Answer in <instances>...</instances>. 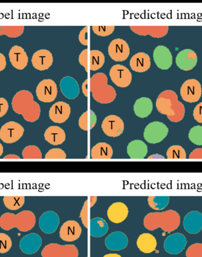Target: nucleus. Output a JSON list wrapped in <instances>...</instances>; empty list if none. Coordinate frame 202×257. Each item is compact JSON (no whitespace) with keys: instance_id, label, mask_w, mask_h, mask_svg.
Instances as JSON below:
<instances>
[{"instance_id":"19","label":"nucleus","mask_w":202,"mask_h":257,"mask_svg":"<svg viewBox=\"0 0 202 257\" xmlns=\"http://www.w3.org/2000/svg\"><path fill=\"white\" fill-rule=\"evenodd\" d=\"M53 57L48 50L41 49L33 54L32 58V65L36 70H48L52 66Z\"/></svg>"},{"instance_id":"41","label":"nucleus","mask_w":202,"mask_h":257,"mask_svg":"<svg viewBox=\"0 0 202 257\" xmlns=\"http://www.w3.org/2000/svg\"><path fill=\"white\" fill-rule=\"evenodd\" d=\"M0 227L5 231L16 228V215L6 212L0 217Z\"/></svg>"},{"instance_id":"31","label":"nucleus","mask_w":202,"mask_h":257,"mask_svg":"<svg viewBox=\"0 0 202 257\" xmlns=\"http://www.w3.org/2000/svg\"><path fill=\"white\" fill-rule=\"evenodd\" d=\"M60 89L63 95L69 99H75L79 93L78 84L70 77H66L61 80Z\"/></svg>"},{"instance_id":"11","label":"nucleus","mask_w":202,"mask_h":257,"mask_svg":"<svg viewBox=\"0 0 202 257\" xmlns=\"http://www.w3.org/2000/svg\"><path fill=\"white\" fill-rule=\"evenodd\" d=\"M110 76L113 82L118 87L126 88L132 82V74L126 66L116 64L111 67Z\"/></svg>"},{"instance_id":"56","label":"nucleus","mask_w":202,"mask_h":257,"mask_svg":"<svg viewBox=\"0 0 202 257\" xmlns=\"http://www.w3.org/2000/svg\"><path fill=\"white\" fill-rule=\"evenodd\" d=\"M4 159H5V160H6V159L11 160V159H20V158L19 156H17L16 155L11 154L6 155V156L4 157Z\"/></svg>"},{"instance_id":"49","label":"nucleus","mask_w":202,"mask_h":257,"mask_svg":"<svg viewBox=\"0 0 202 257\" xmlns=\"http://www.w3.org/2000/svg\"><path fill=\"white\" fill-rule=\"evenodd\" d=\"M89 49H86L83 50L81 53H80L79 56V62L80 65L82 66L85 68L87 73L89 72L88 69V55Z\"/></svg>"},{"instance_id":"1","label":"nucleus","mask_w":202,"mask_h":257,"mask_svg":"<svg viewBox=\"0 0 202 257\" xmlns=\"http://www.w3.org/2000/svg\"><path fill=\"white\" fill-rule=\"evenodd\" d=\"M156 106L159 112L166 115L172 122H179L184 118V106L178 100L177 94L173 90H167L161 92L157 97Z\"/></svg>"},{"instance_id":"13","label":"nucleus","mask_w":202,"mask_h":257,"mask_svg":"<svg viewBox=\"0 0 202 257\" xmlns=\"http://www.w3.org/2000/svg\"><path fill=\"white\" fill-rule=\"evenodd\" d=\"M187 243L186 236L181 233H174L165 239L164 248L170 254L177 255L183 251Z\"/></svg>"},{"instance_id":"3","label":"nucleus","mask_w":202,"mask_h":257,"mask_svg":"<svg viewBox=\"0 0 202 257\" xmlns=\"http://www.w3.org/2000/svg\"><path fill=\"white\" fill-rule=\"evenodd\" d=\"M180 224V216L173 209L161 212H150L144 218L145 228L149 231L160 228L165 232H171L177 229Z\"/></svg>"},{"instance_id":"58","label":"nucleus","mask_w":202,"mask_h":257,"mask_svg":"<svg viewBox=\"0 0 202 257\" xmlns=\"http://www.w3.org/2000/svg\"><path fill=\"white\" fill-rule=\"evenodd\" d=\"M3 152H4V148H3L2 144H0V157L2 156Z\"/></svg>"},{"instance_id":"37","label":"nucleus","mask_w":202,"mask_h":257,"mask_svg":"<svg viewBox=\"0 0 202 257\" xmlns=\"http://www.w3.org/2000/svg\"><path fill=\"white\" fill-rule=\"evenodd\" d=\"M97 201L96 197H90L87 198L82 208L80 213V218L81 219L82 222L85 227L89 228V209L92 207Z\"/></svg>"},{"instance_id":"2","label":"nucleus","mask_w":202,"mask_h":257,"mask_svg":"<svg viewBox=\"0 0 202 257\" xmlns=\"http://www.w3.org/2000/svg\"><path fill=\"white\" fill-rule=\"evenodd\" d=\"M12 106L16 113L22 114L28 122H35L39 119L41 109L38 103L34 100L31 92L23 90L17 92L13 97Z\"/></svg>"},{"instance_id":"38","label":"nucleus","mask_w":202,"mask_h":257,"mask_svg":"<svg viewBox=\"0 0 202 257\" xmlns=\"http://www.w3.org/2000/svg\"><path fill=\"white\" fill-rule=\"evenodd\" d=\"M170 202L169 197H157L152 196L148 198V203L150 207L156 211L163 210L166 208Z\"/></svg>"},{"instance_id":"20","label":"nucleus","mask_w":202,"mask_h":257,"mask_svg":"<svg viewBox=\"0 0 202 257\" xmlns=\"http://www.w3.org/2000/svg\"><path fill=\"white\" fill-rule=\"evenodd\" d=\"M42 244V239L40 235L36 233L26 235L20 240V248L23 252L31 255L36 253Z\"/></svg>"},{"instance_id":"48","label":"nucleus","mask_w":202,"mask_h":257,"mask_svg":"<svg viewBox=\"0 0 202 257\" xmlns=\"http://www.w3.org/2000/svg\"><path fill=\"white\" fill-rule=\"evenodd\" d=\"M186 257H202V243H195L188 248Z\"/></svg>"},{"instance_id":"29","label":"nucleus","mask_w":202,"mask_h":257,"mask_svg":"<svg viewBox=\"0 0 202 257\" xmlns=\"http://www.w3.org/2000/svg\"><path fill=\"white\" fill-rule=\"evenodd\" d=\"M46 141L52 145H62L66 141V134L62 128L57 126L49 127L44 134Z\"/></svg>"},{"instance_id":"6","label":"nucleus","mask_w":202,"mask_h":257,"mask_svg":"<svg viewBox=\"0 0 202 257\" xmlns=\"http://www.w3.org/2000/svg\"><path fill=\"white\" fill-rule=\"evenodd\" d=\"M42 257H78L79 251L74 245H61L51 243L45 246L42 251Z\"/></svg>"},{"instance_id":"7","label":"nucleus","mask_w":202,"mask_h":257,"mask_svg":"<svg viewBox=\"0 0 202 257\" xmlns=\"http://www.w3.org/2000/svg\"><path fill=\"white\" fill-rule=\"evenodd\" d=\"M25 128L21 124L14 121H10L3 124L0 130V139L6 144L16 143L24 135Z\"/></svg>"},{"instance_id":"57","label":"nucleus","mask_w":202,"mask_h":257,"mask_svg":"<svg viewBox=\"0 0 202 257\" xmlns=\"http://www.w3.org/2000/svg\"><path fill=\"white\" fill-rule=\"evenodd\" d=\"M103 257H122L119 254H117V253H109V254H107L104 255Z\"/></svg>"},{"instance_id":"35","label":"nucleus","mask_w":202,"mask_h":257,"mask_svg":"<svg viewBox=\"0 0 202 257\" xmlns=\"http://www.w3.org/2000/svg\"><path fill=\"white\" fill-rule=\"evenodd\" d=\"M97 122V117L92 110H87L80 116L79 126L84 131H89L95 127Z\"/></svg>"},{"instance_id":"16","label":"nucleus","mask_w":202,"mask_h":257,"mask_svg":"<svg viewBox=\"0 0 202 257\" xmlns=\"http://www.w3.org/2000/svg\"><path fill=\"white\" fill-rule=\"evenodd\" d=\"M81 234V226L78 222L74 220H69L63 223L59 231L60 238L67 242L76 241Z\"/></svg>"},{"instance_id":"28","label":"nucleus","mask_w":202,"mask_h":257,"mask_svg":"<svg viewBox=\"0 0 202 257\" xmlns=\"http://www.w3.org/2000/svg\"><path fill=\"white\" fill-rule=\"evenodd\" d=\"M147 153V145L142 141L134 140L128 145L127 154L131 159L141 160L146 158Z\"/></svg>"},{"instance_id":"39","label":"nucleus","mask_w":202,"mask_h":257,"mask_svg":"<svg viewBox=\"0 0 202 257\" xmlns=\"http://www.w3.org/2000/svg\"><path fill=\"white\" fill-rule=\"evenodd\" d=\"M6 207L10 210L16 211L21 208L25 204V197H5L3 198Z\"/></svg>"},{"instance_id":"15","label":"nucleus","mask_w":202,"mask_h":257,"mask_svg":"<svg viewBox=\"0 0 202 257\" xmlns=\"http://www.w3.org/2000/svg\"><path fill=\"white\" fill-rule=\"evenodd\" d=\"M153 59L156 66L161 70L169 69L173 64V56L167 47L160 45L153 52Z\"/></svg>"},{"instance_id":"45","label":"nucleus","mask_w":202,"mask_h":257,"mask_svg":"<svg viewBox=\"0 0 202 257\" xmlns=\"http://www.w3.org/2000/svg\"><path fill=\"white\" fill-rule=\"evenodd\" d=\"M46 160H65L66 159L65 152L60 148H53L47 152Z\"/></svg>"},{"instance_id":"30","label":"nucleus","mask_w":202,"mask_h":257,"mask_svg":"<svg viewBox=\"0 0 202 257\" xmlns=\"http://www.w3.org/2000/svg\"><path fill=\"white\" fill-rule=\"evenodd\" d=\"M153 110V101L149 97H140L134 104V113L140 118H146L150 116Z\"/></svg>"},{"instance_id":"40","label":"nucleus","mask_w":202,"mask_h":257,"mask_svg":"<svg viewBox=\"0 0 202 257\" xmlns=\"http://www.w3.org/2000/svg\"><path fill=\"white\" fill-rule=\"evenodd\" d=\"M25 26H0V36L6 35L10 38H17L24 32Z\"/></svg>"},{"instance_id":"8","label":"nucleus","mask_w":202,"mask_h":257,"mask_svg":"<svg viewBox=\"0 0 202 257\" xmlns=\"http://www.w3.org/2000/svg\"><path fill=\"white\" fill-rule=\"evenodd\" d=\"M58 86L52 79H44L36 87V96L43 103H51L58 95Z\"/></svg>"},{"instance_id":"18","label":"nucleus","mask_w":202,"mask_h":257,"mask_svg":"<svg viewBox=\"0 0 202 257\" xmlns=\"http://www.w3.org/2000/svg\"><path fill=\"white\" fill-rule=\"evenodd\" d=\"M177 67L183 71L192 70L197 63V56L193 50L184 49L178 53L176 57Z\"/></svg>"},{"instance_id":"17","label":"nucleus","mask_w":202,"mask_h":257,"mask_svg":"<svg viewBox=\"0 0 202 257\" xmlns=\"http://www.w3.org/2000/svg\"><path fill=\"white\" fill-rule=\"evenodd\" d=\"M59 224V215L54 211L43 213L39 219V227L45 234H53L58 229Z\"/></svg>"},{"instance_id":"26","label":"nucleus","mask_w":202,"mask_h":257,"mask_svg":"<svg viewBox=\"0 0 202 257\" xmlns=\"http://www.w3.org/2000/svg\"><path fill=\"white\" fill-rule=\"evenodd\" d=\"M130 29L138 35L158 39L166 36L168 31V26H130Z\"/></svg>"},{"instance_id":"12","label":"nucleus","mask_w":202,"mask_h":257,"mask_svg":"<svg viewBox=\"0 0 202 257\" xmlns=\"http://www.w3.org/2000/svg\"><path fill=\"white\" fill-rule=\"evenodd\" d=\"M109 54L114 61L117 62H124L129 58L130 56L129 45L123 39H114L109 46Z\"/></svg>"},{"instance_id":"5","label":"nucleus","mask_w":202,"mask_h":257,"mask_svg":"<svg viewBox=\"0 0 202 257\" xmlns=\"http://www.w3.org/2000/svg\"><path fill=\"white\" fill-rule=\"evenodd\" d=\"M168 128L161 121H155L147 125L144 131V138L148 143L157 144L167 137Z\"/></svg>"},{"instance_id":"36","label":"nucleus","mask_w":202,"mask_h":257,"mask_svg":"<svg viewBox=\"0 0 202 257\" xmlns=\"http://www.w3.org/2000/svg\"><path fill=\"white\" fill-rule=\"evenodd\" d=\"M105 56L100 51L90 50L88 55L89 71H96L100 69L105 63Z\"/></svg>"},{"instance_id":"42","label":"nucleus","mask_w":202,"mask_h":257,"mask_svg":"<svg viewBox=\"0 0 202 257\" xmlns=\"http://www.w3.org/2000/svg\"><path fill=\"white\" fill-rule=\"evenodd\" d=\"M22 156L26 160H40L42 158V154L39 147L29 145L23 150Z\"/></svg>"},{"instance_id":"4","label":"nucleus","mask_w":202,"mask_h":257,"mask_svg":"<svg viewBox=\"0 0 202 257\" xmlns=\"http://www.w3.org/2000/svg\"><path fill=\"white\" fill-rule=\"evenodd\" d=\"M89 81V91L97 102L109 104L116 99V91L108 84V77L105 74L97 73L94 74Z\"/></svg>"},{"instance_id":"14","label":"nucleus","mask_w":202,"mask_h":257,"mask_svg":"<svg viewBox=\"0 0 202 257\" xmlns=\"http://www.w3.org/2000/svg\"><path fill=\"white\" fill-rule=\"evenodd\" d=\"M71 108L68 103L60 101L53 104L49 111L50 119L56 123H63L69 119Z\"/></svg>"},{"instance_id":"10","label":"nucleus","mask_w":202,"mask_h":257,"mask_svg":"<svg viewBox=\"0 0 202 257\" xmlns=\"http://www.w3.org/2000/svg\"><path fill=\"white\" fill-rule=\"evenodd\" d=\"M101 127L107 136L117 138L123 134L125 124L119 116L111 114L104 119Z\"/></svg>"},{"instance_id":"32","label":"nucleus","mask_w":202,"mask_h":257,"mask_svg":"<svg viewBox=\"0 0 202 257\" xmlns=\"http://www.w3.org/2000/svg\"><path fill=\"white\" fill-rule=\"evenodd\" d=\"M157 242L156 238L149 233H143L137 240V245L140 251L145 253H150L156 250Z\"/></svg>"},{"instance_id":"47","label":"nucleus","mask_w":202,"mask_h":257,"mask_svg":"<svg viewBox=\"0 0 202 257\" xmlns=\"http://www.w3.org/2000/svg\"><path fill=\"white\" fill-rule=\"evenodd\" d=\"M115 29V26H92L94 33L101 37H107L112 35Z\"/></svg>"},{"instance_id":"27","label":"nucleus","mask_w":202,"mask_h":257,"mask_svg":"<svg viewBox=\"0 0 202 257\" xmlns=\"http://www.w3.org/2000/svg\"><path fill=\"white\" fill-rule=\"evenodd\" d=\"M131 69L137 73L147 72L151 67V59L148 54L139 52L134 55L130 61Z\"/></svg>"},{"instance_id":"24","label":"nucleus","mask_w":202,"mask_h":257,"mask_svg":"<svg viewBox=\"0 0 202 257\" xmlns=\"http://www.w3.org/2000/svg\"><path fill=\"white\" fill-rule=\"evenodd\" d=\"M129 239L124 232L116 231L111 233L105 239L107 248L111 251H120L126 248Z\"/></svg>"},{"instance_id":"43","label":"nucleus","mask_w":202,"mask_h":257,"mask_svg":"<svg viewBox=\"0 0 202 257\" xmlns=\"http://www.w3.org/2000/svg\"><path fill=\"white\" fill-rule=\"evenodd\" d=\"M166 155L168 159L170 160H183L186 159L187 155L186 152L185 151L184 149L180 146V145H173L168 149Z\"/></svg>"},{"instance_id":"52","label":"nucleus","mask_w":202,"mask_h":257,"mask_svg":"<svg viewBox=\"0 0 202 257\" xmlns=\"http://www.w3.org/2000/svg\"><path fill=\"white\" fill-rule=\"evenodd\" d=\"M9 103L8 100L4 97H0V118L5 116L9 110Z\"/></svg>"},{"instance_id":"9","label":"nucleus","mask_w":202,"mask_h":257,"mask_svg":"<svg viewBox=\"0 0 202 257\" xmlns=\"http://www.w3.org/2000/svg\"><path fill=\"white\" fill-rule=\"evenodd\" d=\"M202 90L201 84L196 79H188L183 83L180 88V95L187 103H196L200 100Z\"/></svg>"},{"instance_id":"55","label":"nucleus","mask_w":202,"mask_h":257,"mask_svg":"<svg viewBox=\"0 0 202 257\" xmlns=\"http://www.w3.org/2000/svg\"><path fill=\"white\" fill-rule=\"evenodd\" d=\"M7 62L6 57L3 54L0 53V72L6 69Z\"/></svg>"},{"instance_id":"21","label":"nucleus","mask_w":202,"mask_h":257,"mask_svg":"<svg viewBox=\"0 0 202 257\" xmlns=\"http://www.w3.org/2000/svg\"><path fill=\"white\" fill-rule=\"evenodd\" d=\"M10 62L18 70L25 69L29 62V57L24 49L15 45L12 47L9 53Z\"/></svg>"},{"instance_id":"54","label":"nucleus","mask_w":202,"mask_h":257,"mask_svg":"<svg viewBox=\"0 0 202 257\" xmlns=\"http://www.w3.org/2000/svg\"><path fill=\"white\" fill-rule=\"evenodd\" d=\"M89 80L86 79L85 80V82H84L82 84V92L84 94V95L85 96V97H88L89 96Z\"/></svg>"},{"instance_id":"50","label":"nucleus","mask_w":202,"mask_h":257,"mask_svg":"<svg viewBox=\"0 0 202 257\" xmlns=\"http://www.w3.org/2000/svg\"><path fill=\"white\" fill-rule=\"evenodd\" d=\"M79 40L80 43L84 46H88L89 45V27L86 26L80 32L79 35Z\"/></svg>"},{"instance_id":"44","label":"nucleus","mask_w":202,"mask_h":257,"mask_svg":"<svg viewBox=\"0 0 202 257\" xmlns=\"http://www.w3.org/2000/svg\"><path fill=\"white\" fill-rule=\"evenodd\" d=\"M188 139L193 144L202 146V126H196L191 128L188 133Z\"/></svg>"},{"instance_id":"33","label":"nucleus","mask_w":202,"mask_h":257,"mask_svg":"<svg viewBox=\"0 0 202 257\" xmlns=\"http://www.w3.org/2000/svg\"><path fill=\"white\" fill-rule=\"evenodd\" d=\"M90 235L95 238H100L109 231V226L103 218L99 217L90 219L89 224Z\"/></svg>"},{"instance_id":"34","label":"nucleus","mask_w":202,"mask_h":257,"mask_svg":"<svg viewBox=\"0 0 202 257\" xmlns=\"http://www.w3.org/2000/svg\"><path fill=\"white\" fill-rule=\"evenodd\" d=\"M113 154L111 145L106 143H99L92 148L90 157L93 160H109L112 158Z\"/></svg>"},{"instance_id":"22","label":"nucleus","mask_w":202,"mask_h":257,"mask_svg":"<svg viewBox=\"0 0 202 257\" xmlns=\"http://www.w3.org/2000/svg\"><path fill=\"white\" fill-rule=\"evenodd\" d=\"M129 213V208L125 204L117 202L114 203L108 209L107 216L110 221L114 224H120L126 220Z\"/></svg>"},{"instance_id":"53","label":"nucleus","mask_w":202,"mask_h":257,"mask_svg":"<svg viewBox=\"0 0 202 257\" xmlns=\"http://www.w3.org/2000/svg\"><path fill=\"white\" fill-rule=\"evenodd\" d=\"M189 159H202V148H197L191 152Z\"/></svg>"},{"instance_id":"51","label":"nucleus","mask_w":202,"mask_h":257,"mask_svg":"<svg viewBox=\"0 0 202 257\" xmlns=\"http://www.w3.org/2000/svg\"><path fill=\"white\" fill-rule=\"evenodd\" d=\"M193 116L194 120H196L197 122L202 123V102L198 103L195 107Z\"/></svg>"},{"instance_id":"23","label":"nucleus","mask_w":202,"mask_h":257,"mask_svg":"<svg viewBox=\"0 0 202 257\" xmlns=\"http://www.w3.org/2000/svg\"><path fill=\"white\" fill-rule=\"evenodd\" d=\"M183 226L190 234H197L202 229V214L197 211L187 213L183 220Z\"/></svg>"},{"instance_id":"25","label":"nucleus","mask_w":202,"mask_h":257,"mask_svg":"<svg viewBox=\"0 0 202 257\" xmlns=\"http://www.w3.org/2000/svg\"><path fill=\"white\" fill-rule=\"evenodd\" d=\"M36 216L32 211L25 210L16 215V228L22 232H28L36 224Z\"/></svg>"},{"instance_id":"46","label":"nucleus","mask_w":202,"mask_h":257,"mask_svg":"<svg viewBox=\"0 0 202 257\" xmlns=\"http://www.w3.org/2000/svg\"><path fill=\"white\" fill-rule=\"evenodd\" d=\"M12 246V241L8 235L0 233V253L8 252Z\"/></svg>"}]
</instances>
